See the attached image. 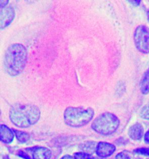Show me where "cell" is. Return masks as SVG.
I'll list each match as a JSON object with an SVG mask.
<instances>
[{
	"label": "cell",
	"instance_id": "2",
	"mask_svg": "<svg viewBox=\"0 0 149 159\" xmlns=\"http://www.w3.org/2000/svg\"><path fill=\"white\" fill-rule=\"evenodd\" d=\"M9 117L15 125L25 128L38 121L40 111L39 108L33 104L16 103L10 108Z\"/></svg>",
	"mask_w": 149,
	"mask_h": 159
},
{
	"label": "cell",
	"instance_id": "5",
	"mask_svg": "<svg viewBox=\"0 0 149 159\" xmlns=\"http://www.w3.org/2000/svg\"><path fill=\"white\" fill-rule=\"evenodd\" d=\"M133 40L137 50L142 53H149V28L140 25L135 29Z\"/></svg>",
	"mask_w": 149,
	"mask_h": 159
},
{
	"label": "cell",
	"instance_id": "17",
	"mask_svg": "<svg viewBox=\"0 0 149 159\" xmlns=\"http://www.w3.org/2000/svg\"><path fill=\"white\" fill-rule=\"evenodd\" d=\"M18 153V155L19 156H20V157H23V158H25V159H31V158H30V157L28 156V154H26V153H24L23 151H22V150H20V151Z\"/></svg>",
	"mask_w": 149,
	"mask_h": 159
},
{
	"label": "cell",
	"instance_id": "24",
	"mask_svg": "<svg viewBox=\"0 0 149 159\" xmlns=\"http://www.w3.org/2000/svg\"><path fill=\"white\" fill-rule=\"evenodd\" d=\"M2 159H9V157H8V156H5Z\"/></svg>",
	"mask_w": 149,
	"mask_h": 159
},
{
	"label": "cell",
	"instance_id": "6",
	"mask_svg": "<svg viewBox=\"0 0 149 159\" xmlns=\"http://www.w3.org/2000/svg\"><path fill=\"white\" fill-rule=\"evenodd\" d=\"M15 17V11L11 5L0 9V28L1 30L8 26Z\"/></svg>",
	"mask_w": 149,
	"mask_h": 159
},
{
	"label": "cell",
	"instance_id": "10",
	"mask_svg": "<svg viewBox=\"0 0 149 159\" xmlns=\"http://www.w3.org/2000/svg\"><path fill=\"white\" fill-rule=\"evenodd\" d=\"M51 155L50 149L45 147H36L33 149V159H50Z\"/></svg>",
	"mask_w": 149,
	"mask_h": 159
},
{
	"label": "cell",
	"instance_id": "1",
	"mask_svg": "<svg viewBox=\"0 0 149 159\" xmlns=\"http://www.w3.org/2000/svg\"><path fill=\"white\" fill-rule=\"evenodd\" d=\"M28 52L21 43H14L5 52L4 66L6 72L11 76H16L23 72L27 63Z\"/></svg>",
	"mask_w": 149,
	"mask_h": 159
},
{
	"label": "cell",
	"instance_id": "22",
	"mask_svg": "<svg viewBox=\"0 0 149 159\" xmlns=\"http://www.w3.org/2000/svg\"><path fill=\"white\" fill-rule=\"evenodd\" d=\"M90 159H104L101 157H92Z\"/></svg>",
	"mask_w": 149,
	"mask_h": 159
},
{
	"label": "cell",
	"instance_id": "11",
	"mask_svg": "<svg viewBox=\"0 0 149 159\" xmlns=\"http://www.w3.org/2000/svg\"><path fill=\"white\" fill-rule=\"evenodd\" d=\"M140 89L142 93H149V70H146L142 76L140 82Z\"/></svg>",
	"mask_w": 149,
	"mask_h": 159
},
{
	"label": "cell",
	"instance_id": "21",
	"mask_svg": "<svg viewBox=\"0 0 149 159\" xmlns=\"http://www.w3.org/2000/svg\"><path fill=\"white\" fill-rule=\"evenodd\" d=\"M61 159H74V158L70 155H65Z\"/></svg>",
	"mask_w": 149,
	"mask_h": 159
},
{
	"label": "cell",
	"instance_id": "18",
	"mask_svg": "<svg viewBox=\"0 0 149 159\" xmlns=\"http://www.w3.org/2000/svg\"><path fill=\"white\" fill-rule=\"evenodd\" d=\"M9 3V1L8 0H7V1H2V0H1L0 1V5H1V8H4L7 7V5Z\"/></svg>",
	"mask_w": 149,
	"mask_h": 159
},
{
	"label": "cell",
	"instance_id": "12",
	"mask_svg": "<svg viewBox=\"0 0 149 159\" xmlns=\"http://www.w3.org/2000/svg\"><path fill=\"white\" fill-rule=\"evenodd\" d=\"M13 131L19 142L22 143H25L29 139L30 136L28 133L23 131H19L17 129H13Z\"/></svg>",
	"mask_w": 149,
	"mask_h": 159
},
{
	"label": "cell",
	"instance_id": "7",
	"mask_svg": "<svg viewBox=\"0 0 149 159\" xmlns=\"http://www.w3.org/2000/svg\"><path fill=\"white\" fill-rule=\"evenodd\" d=\"M115 149V146L111 143L105 142H100L97 145L96 152L99 157L106 158L113 154Z\"/></svg>",
	"mask_w": 149,
	"mask_h": 159
},
{
	"label": "cell",
	"instance_id": "9",
	"mask_svg": "<svg viewBox=\"0 0 149 159\" xmlns=\"http://www.w3.org/2000/svg\"><path fill=\"white\" fill-rule=\"evenodd\" d=\"M144 128L142 124L136 123L129 128L128 135L133 140H139L143 135Z\"/></svg>",
	"mask_w": 149,
	"mask_h": 159
},
{
	"label": "cell",
	"instance_id": "15",
	"mask_svg": "<svg viewBox=\"0 0 149 159\" xmlns=\"http://www.w3.org/2000/svg\"><path fill=\"white\" fill-rule=\"evenodd\" d=\"M135 153L144 156H149V148H143L136 149L134 150Z\"/></svg>",
	"mask_w": 149,
	"mask_h": 159
},
{
	"label": "cell",
	"instance_id": "4",
	"mask_svg": "<svg viewBox=\"0 0 149 159\" xmlns=\"http://www.w3.org/2000/svg\"><path fill=\"white\" fill-rule=\"evenodd\" d=\"M120 120L115 114L104 112L96 117L91 125L92 128L98 134L109 135L114 133L120 125Z\"/></svg>",
	"mask_w": 149,
	"mask_h": 159
},
{
	"label": "cell",
	"instance_id": "16",
	"mask_svg": "<svg viewBox=\"0 0 149 159\" xmlns=\"http://www.w3.org/2000/svg\"><path fill=\"white\" fill-rule=\"evenodd\" d=\"M115 159H130V157L125 153L121 152L116 155Z\"/></svg>",
	"mask_w": 149,
	"mask_h": 159
},
{
	"label": "cell",
	"instance_id": "8",
	"mask_svg": "<svg viewBox=\"0 0 149 159\" xmlns=\"http://www.w3.org/2000/svg\"><path fill=\"white\" fill-rule=\"evenodd\" d=\"M14 138V131L11 130L8 126L1 124L0 126V139L5 143H11Z\"/></svg>",
	"mask_w": 149,
	"mask_h": 159
},
{
	"label": "cell",
	"instance_id": "14",
	"mask_svg": "<svg viewBox=\"0 0 149 159\" xmlns=\"http://www.w3.org/2000/svg\"><path fill=\"white\" fill-rule=\"evenodd\" d=\"M91 157L90 154L84 152H77L74 156V159H90Z\"/></svg>",
	"mask_w": 149,
	"mask_h": 159
},
{
	"label": "cell",
	"instance_id": "3",
	"mask_svg": "<svg viewBox=\"0 0 149 159\" xmlns=\"http://www.w3.org/2000/svg\"><path fill=\"white\" fill-rule=\"evenodd\" d=\"M94 116V110L92 107H68L64 112L65 124L74 128H79L87 125Z\"/></svg>",
	"mask_w": 149,
	"mask_h": 159
},
{
	"label": "cell",
	"instance_id": "20",
	"mask_svg": "<svg viewBox=\"0 0 149 159\" xmlns=\"http://www.w3.org/2000/svg\"><path fill=\"white\" fill-rule=\"evenodd\" d=\"M132 4L134 5H139L140 3V1H128Z\"/></svg>",
	"mask_w": 149,
	"mask_h": 159
},
{
	"label": "cell",
	"instance_id": "23",
	"mask_svg": "<svg viewBox=\"0 0 149 159\" xmlns=\"http://www.w3.org/2000/svg\"><path fill=\"white\" fill-rule=\"evenodd\" d=\"M147 19H148V22H149V9L147 11Z\"/></svg>",
	"mask_w": 149,
	"mask_h": 159
},
{
	"label": "cell",
	"instance_id": "19",
	"mask_svg": "<svg viewBox=\"0 0 149 159\" xmlns=\"http://www.w3.org/2000/svg\"><path fill=\"white\" fill-rule=\"evenodd\" d=\"M144 142L146 143L149 144V130L145 134Z\"/></svg>",
	"mask_w": 149,
	"mask_h": 159
},
{
	"label": "cell",
	"instance_id": "13",
	"mask_svg": "<svg viewBox=\"0 0 149 159\" xmlns=\"http://www.w3.org/2000/svg\"><path fill=\"white\" fill-rule=\"evenodd\" d=\"M140 116L144 120H149V103L146 104L140 111Z\"/></svg>",
	"mask_w": 149,
	"mask_h": 159
}]
</instances>
